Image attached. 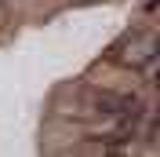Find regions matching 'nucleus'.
<instances>
[{
  "instance_id": "1",
  "label": "nucleus",
  "mask_w": 160,
  "mask_h": 157,
  "mask_svg": "<svg viewBox=\"0 0 160 157\" xmlns=\"http://www.w3.org/2000/svg\"><path fill=\"white\" fill-rule=\"evenodd\" d=\"M124 51H113V59L120 62V66H131V69H142L146 62L157 59V37L153 33H138V37H131L120 44Z\"/></svg>"
},
{
  "instance_id": "2",
  "label": "nucleus",
  "mask_w": 160,
  "mask_h": 157,
  "mask_svg": "<svg viewBox=\"0 0 160 157\" xmlns=\"http://www.w3.org/2000/svg\"><path fill=\"white\" fill-rule=\"evenodd\" d=\"M0 4H8V0H0Z\"/></svg>"
}]
</instances>
